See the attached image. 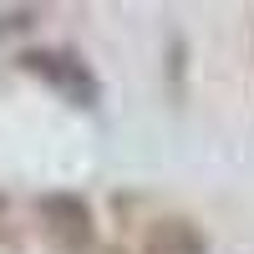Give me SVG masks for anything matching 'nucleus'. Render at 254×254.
Wrapping results in <instances>:
<instances>
[{
	"label": "nucleus",
	"instance_id": "obj_1",
	"mask_svg": "<svg viewBox=\"0 0 254 254\" xmlns=\"http://www.w3.org/2000/svg\"><path fill=\"white\" fill-rule=\"evenodd\" d=\"M41 214V234L56 254H92L97 249V219H92V203L81 193H46L36 203Z\"/></svg>",
	"mask_w": 254,
	"mask_h": 254
},
{
	"label": "nucleus",
	"instance_id": "obj_4",
	"mask_svg": "<svg viewBox=\"0 0 254 254\" xmlns=\"http://www.w3.org/2000/svg\"><path fill=\"white\" fill-rule=\"evenodd\" d=\"M31 20H36V10H5V15H0V36H5V31H20V26H31Z\"/></svg>",
	"mask_w": 254,
	"mask_h": 254
},
{
	"label": "nucleus",
	"instance_id": "obj_5",
	"mask_svg": "<svg viewBox=\"0 0 254 254\" xmlns=\"http://www.w3.org/2000/svg\"><path fill=\"white\" fill-rule=\"evenodd\" d=\"M0 239H5V198H0Z\"/></svg>",
	"mask_w": 254,
	"mask_h": 254
},
{
	"label": "nucleus",
	"instance_id": "obj_2",
	"mask_svg": "<svg viewBox=\"0 0 254 254\" xmlns=\"http://www.w3.org/2000/svg\"><path fill=\"white\" fill-rule=\"evenodd\" d=\"M20 66H26L31 76H41L51 92H61L71 107H97L102 102V81H97V71L76 51H26Z\"/></svg>",
	"mask_w": 254,
	"mask_h": 254
},
{
	"label": "nucleus",
	"instance_id": "obj_3",
	"mask_svg": "<svg viewBox=\"0 0 254 254\" xmlns=\"http://www.w3.org/2000/svg\"><path fill=\"white\" fill-rule=\"evenodd\" d=\"M142 254H208V239L188 219H158L142 239Z\"/></svg>",
	"mask_w": 254,
	"mask_h": 254
}]
</instances>
